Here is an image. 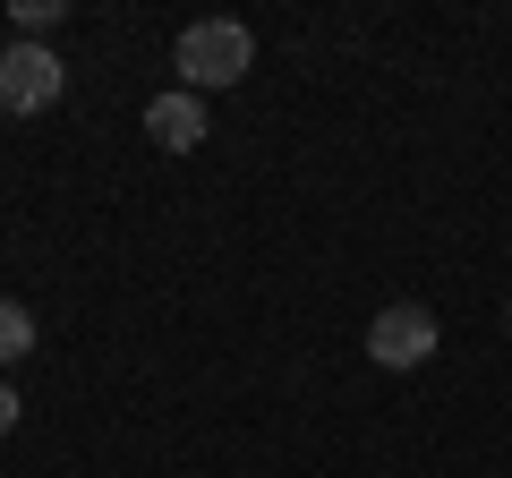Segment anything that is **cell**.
Here are the masks:
<instances>
[{
	"mask_svg": "<svg viewBox=\"0 0 512 478\" xmlns=\"http://www.w3.org/2000/svg\"><path fill=\"white\" fill-rule=\"evenodd\" d=\"M60 86H69V69H60L52 43L9 35V52H0V111H52Z\"/></svg>",
	"mask_w": 512,
	"mask_h": 478,
	"instance_id": "cell-2",
	"label": "cell"
},
{
	"mask_svg": "<svg viewBox=\"0 0 512 478\" xmlns=\"http://www.w3.org/2000/svg\"><path fill=\"white\" fill-rule=\"evenodd\" d=\"M146 137L163 154H197L205 146V94H188V86L154 94V103H146Z\"/></svg>",
	"mask_w": 512,
	"mask_h": 478,
	"instance_id": "cell-4",
	"label": "cell"
},
{
	"mask_svg": "<svg viewBox=\"0 0 512 478\" xmlns=\"http://www.w3.org/2000/svg\"><path fill=\"white\" fill-rule=\"evenodd\" d=\"M171 69H180L188 94H222V86H239V77L256 69V35L239 18H197L171 43Z\"/></svg>",
	"mask_w": 512,
	"mask_h": 478,
	"instance_id": "cell-1",
	"label": "cell"
},
{
	"mask_svg": "<svg viewBox=\"0 0 512 478\" xmlns=\"http://www.w3.org/2000/svg\"><path fill=\"white\" fill-rule=\"evenodd\" d=\"M26 350H35V316H26L18 299H0V368H9V359H26Z\"/></svg>",
	"mask_w": 512,
	"mask_h": 478,
	"instance_id": "cell-5",
	"label": "cell"
},
{
	"mask_svg": "<svg viewBox=\"0 0 512 478\" xmlns=\"http://www.w3.org/2000/svg\"><path fill=\"white\" fill-rule=\"evenodd\" d=\"M436 342L444 333H436V316H427L419 299H393V308L367 325V359H376V368H427Z\"/></svg>",
	"mask_w": 512,
	"mask_h": 478,
	"instance_id": "cell-3",
	"label": "cell"
},
{
	"mask_svg": "<svg viewBox=\"0 0 512 478\" xmlns=\"http://www.w3.org/2000/svg\"><path fill=\"white\" fill-rule=\"evenodd\" d=\"M9 18H18V35H26V43H35L43 26H60V18H69V0H9Z\"/></svg>",
	"mask_w": 512,
	"mask_h": 478,
	"instance_id": "cell-6",
	"label": "cell"
},
{
	"mask_svg": "<svg viewBox=\"0 0 512 478\" xmlns=\"http://www.w3.org/2000/svg\"><path fill=\"white\" fill-rule=\"evenodd\" d=\"M504 325H512V316H504Z\"/></svg>",
	"mask_w": 512,
	"mask_h": 478,
	"instance_id": "cell-8",
	"label": "cell"
},
{
	"mask_svg": "<svg viewBox=\"0 0 512 478\" xmlns=\"http://www.w3.org/2000/svg\"><path fill=\"white\" fill-rule=\"evenodd\" d=\"M9 427H18V393L0 385V436H9Z\"/></svg>",
	"mask_w": 512,
	"mask_h": 478,
	"instance_id": "cell-7",
	"label": "cell"
}]
</instances>
